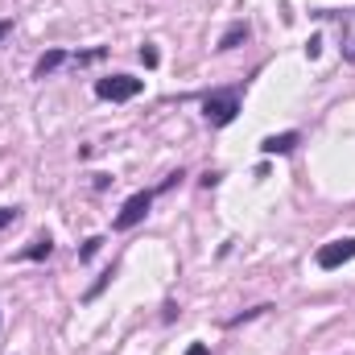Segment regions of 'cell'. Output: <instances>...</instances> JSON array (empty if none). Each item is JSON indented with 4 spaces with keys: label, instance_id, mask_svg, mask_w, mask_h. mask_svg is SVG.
Wrapping results in <instances>:
<instances>
[{
    "label": "cell",
    "instance_id": "1",
    "mask_svg": "<svg viewBox=\"0 0 355 355\" xmlns=\"http://www.w3.org/2000/svg\"><path fill=\"white\" fill-rule=\"evenodd\" d=\"M202 116H207L211 128H227V124L240 116V95H236V91H211V95L202 99Z\"/></svg>",
    "mask_w": 355,
    "mask_h": 355
},
{
    "label": "cell",
    "instance_id": "2",
    "mask_svg": "<svg viewBox=\"0 0 355 355\" xmlns=\"http://www.w3.org/2000/svg\"><path fill=\"white\" fill-rule=\"evenodd\" d=\"M141 91H145V79H132V75H103V79H95V95L112 99V103H128Z\"/></svg>",
    "mask_w": 355,
    "mask_h": 355
},
{
    "label": "cell",
    "instance_id": "3",
    "mask_svg": "<svg viewBox=\"0 0 355 355\" xmlns=\"http://www.w3.org/2000/svg\"><path fill=\"white\" fill-rule=\"evenodd\" d=\"M314 17L318 21H335V29H339V54H343V62H355V8H347V12L318 8Z\"/></svg>",
    "mask_w": 355,
    "mask_h": 355
},
{
    "label": "cell",
    "instance_id": "4",
    "mask_svg": "<svg viewBox=\"0 0 355 355\" xmlns=\"http://www.w3.org/2000/svg\"><path fill=\"white\" fill-rule=\"evenodd\" d=\"M153 194H157V190H137V194H132V198L120 207V215L112 219V227H116V232H128V227H137V223L149 215V207H153Z\"/></svg>",
    "mask_w": 355,
    "mask_h": 355
},
{
    "label": "cell",
    "instance_id": "5",
    "mask_svg": "<svg viewBox=\"0 0 355 355\" xmlns=\"http://www.w3.org/2000/svg\"><path fill=\"white\" fill-rule=\"evenodd\" d=\"M314 261H318V268H322V272H335V268H343L347 261H355V236H347V240H331V244H322Z\"/></svg>",
    "mask_w": 355,
    "mask_h": 355
},
{
    "label": "cell",
    "instance_id": "6",
    "mask_svg": "<svg viewBox=\"0 0 355 355\" xmlns=\"http://www.w3.org/2000/svg\"><path fill=\"white\" fill-rule=\"evenodd\" d=\"M297 145H302L297 132H281V137H265V141H261V153H265V157H281V153H293Z\"/></svg>",
    "mask_w": 355,
    "mask_h": 355
},
{
    "label": "cell",
    "instance_id": "7",
    "mask_svg": "<svg viewBox=\"0 0 355 355\" xmlns=\"http://www.w3.org/2000/svg\"><path fill=\"white\" fill-rule=\"evenodd\" d=\"M240 42H248V25H244V21H236V25H227V29H223V37H219V46H215V50H219V54H227V50H236V46H240Z\"/></svg>",
    "mask_w": 355,
    "mask_h": 355
},
{
    "label": "cell",
    "instance_id": "8",
    "mask_svg": "<svg viewBox=\"0 0 355 355\" xmlns=\"http://www.w3.org/2000/svg\"><path fill=\"white\" fill-rule=\"evenodd\" d=\"M67 58H71L67 50H50V54H42V58H37V67H33V79H46V75H50V71H58Z\"/></svg>",
    "mask_w": 355,
    "mask_h": 355
},
{
    "label": "cell",
    "instance_id": "9",
    "mask_svg": "<svg viewBox=\"0 0 355 355\" xmlns=\"http://www.w3.org/2000/svg\"><path fill=\"white\" fill-rule=\"evenodd\" d=\"M50 252H54V240H50V236H37V240L21 252V261H46Z\"/></svg>",
    "mask_w": 355,
    "mask_h": 355
},
{
    "label": "cell",
    "instance_id": "10",
    "mask_svg": "<svg viewBox=\"0 0 355 355\" xmlns=\"http://www.w3.org/2000/svg\"><path fill=\"white\" fill-rule=\"evenodd\" d=\"M99 244H103V236H91L87 244H83V248H79V261H91V257H95V252H99Z\"/></svg>",
    "mask_w": 355,
    "mask_h": 355
},
{
    "label": "cell",
    "instance_id": "11",
    "mask_svg": "<svg viewBox=\"0 0 355 355\" xmlns=\"http://www.w3.org/2000/svg\"><path fill=\"white\" fill-rule=\"evenodd\" d=\"M17 215H21V207H0V232H4L8 223H17Z\"/></svg>",
    "mask_w": 355,
    "mask_h": 355
},
{
    "label": "cell",
    "instance_id": "12",
    "mask_svg": "<svg viewBox=\"0 0 355 355\" xmlns=\"http://www.w3.org/2000/svg\"><path fill=\"white\" fill-rule=\"evenodd\" d=\"M141 62H145V67H157V62H162V54H157L153 46H141Z\"/></svg>",
    "mask_w": 355,
    "mask_h": 355
},
{
    "label": "cell",
    "instance_id": "13",
    "mask_svg": "<svg viewBox=\"0 0 355 355\" xmlns=\"http://www.w3.org/2000/svg\"><path fill=\"white\" fill-rule=\"evenodd\" d=\"M318 50H322V37H318V33H314V37H310V42H306V54H310V58H318Z\"/></svg>",
    "mask_w": 355,
    "mask_h": 355
},
{
    "label": "cell",
    "instance_id": "14",
    "mask_svg": "<svg viewBox=\"0 0 355 355\" xmlns=\"http://www.w3.org/2000/svg\"><path fill=\"white\" fill-rule=\"evenodd\" d=\"M8 33H12V21H0V42H4Z\"/></svg>",
    "mask_w": 355,
    "mask_h": 355
},
{
    "label": "cell",
    "instance_id": "15",
    "mask_svg": "<svg viewBox=\"0 0 355 355\" xmlns=\"http://www.w3.org/2000/svg\"><path fill=\"white\" fill-rule=\"evenodd\" d=\"M186 355H211V352H207L202 343H194V347H190V352H186Z\"/></svg>",
    "mask_w": 355,
    "mask_h": 355
}]
</instances>
